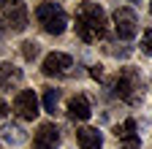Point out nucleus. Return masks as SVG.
<instances>
[{
	"label": "nucleus",
	"mask_w": 152,
	"mask_h": 149,
	"mask_svg": "<svg viewBox=\"0 0 152 149\" xmlns=\"http://www.w3.org/2000/svg\"><path fill=\"white\" fill-rule=\"evenodd\" d=\"M76 35L84 44H95L106 35V14L98 3H82L76 8Z\"/></svg>",
	"instance_id": "obj_1"
},
{
	"label": "nucleus",
	"mask_w": 152,
	"mask_h": 149,
	"mask_svg": "<svg viewBox=\"0 0 152 149\" xmlns=\"http://www.w3.org/2000/svg\"><path fill=\"white\" fill-rule=\"evenodd\" d=\"M111 89H114V95H117L120 100H125V103H139L141 89H144V81H141V76H139L136 68H122L117 73V79H114Z\"/></svg>",
	"instance_id": "obj_2"
},
{
	"label": "nucleus",
	"mask_w": 152,
	"mask_h": 149,
	"mask_svg": "<svg viewBox=\"0 0 152 149\" xmlns=\"http://www.w3.org/2000/svg\"><path fill=\"white\" fill-rule=\"evenodd\" d=\"M35 19L41 25V30L49 35H63L68 27V14L63 11L60 3H41L35 8Z\"/></svg>",
	"instance_id": "obj_3"
},
{
	"label": "nucleus",
	"mask_w": 152,
	"mask_h": 149,
	"mask_svg": "<svg viewBox=\"0 0 152 149\" xmlns=\"http://www.w3.org/2000/svg\"><path fill=\"white\" fill-rule=\"evenodd\" d=\"M14 114L25 122H33L38 114H41V108H38V98L33 89H22L19 95L14 98Z\"/></svg>",
	"instance_id": "obj_4"
},
{
	"label": "nucleus",
	"mask_w": 152,
	"mask_h": 149,
	"mask_svg": "<svg viewBox=\"0 0 152 149\" xmlns=\"http://www.w3.org/2000/svg\"><path fill=\"white\" fill-rule=\"evenodd\" d=\"M114 33L122 41H130L139 33V19H136V14L130 8H117L114 11Z\"/></svg>",
	"instance_id": "obj_5"
},
{
	"label": "nucleus",
	"mask_w": 152,
	"mask_h": 149,
	"mask_svg": "<svg viewBox=\"0 0 152 149\" xmlns=\"http://www.w3.org/2000/svg\"><path fill=\"white\" fill-rule=\"evenodd\" d=\"M71 68H73V60H71V54H65V52H52V54H46V57H44V65H41L44 76H68Z\"/></svg>",
	"instance_id": "obj_6"
},
{
	"label": "nucleus",
	"mask_w": 152,
	"mask_h": 149,
	"mask_svg": "<svg viewBox=\"0 0 152 149\" xmlns=\"http://www.w3.org/2000/svg\"><path fill=\"white\" fill-rule=\"evenodd\" d=\"M33 146L35 149H57L60 146V130H57V125L54 122H44L35 130V136H33Z\"/></svg>",
	"instance_id": "obj_7"
},
{
	"label": "nucleus",
	"mask_w": 152,
	"mask_h": 149,
	"mask_svg": "<svg viewBox=\"0 0 152 149\" xmlns=\"http://www.w3.org/2000/svg\"><path fill=\"white\" fill-rule=\"evenodd\" d=\"M68 117H71L73 122H87V119L92 117L90 100H87L84 95H73V98L68 100Z\"/></svg>",
	"instance_id": "obj_8"
},
{
	"label": "nucleus",
	"mask_w": 152,
	"mask_h": 149,
	"mask_svg": "<svg viewBox=\"0 0 152 149\" xmlns=\"http://www.w3.org/2000/svg\"><path fill=\"white\" fill-rule=\"evenodd\" d=\"M3 16H6V22H8L16 33H22V30L27 27V8H25V3H16V6L3 8Z\"/></svg>",
	"instance_id": "obj_9"
},
{
	"label": "nucleus",
	"mask_w": 152,
	"mask_h": 149,
	"mask_svg": "<svg viewBox=\"0 0 152 149\" xmlns=\"http://www.w3.org/2000/svg\"><path fill=\"white\" fill-rule=\"evenodd\" d=\"M22 84V68H16L14 63H0V87L14 89Z\"/></svg>",
	"instance_id": "obj_10"
},
{
	"label": "nucleus",
	"mask_w": 152,
	"mask_h": 149,
	"mask_svg": "<svg viewBox=\"0 0 152 149\" xmlns=\"http://www.w3.org/2000/svg\"><path fill=\"white\" fill-rule=\"evenodd\" d=\"M76 141L82 149H101L103 146V136L95 127H79L76 130Z\"/></svg>",
	"instance_id": "obj_11"
},
{
	"label": "nucleus",
	"mask_w": 152,
	"mask_h": 149,
	"mask_svg": "<svg viewBox=\"0 0 152 149\" xmlns=\"http://www.w3.org/2000/svg\"><path fill=\"white\" fill-rule=\"evenodd\" d=\"M114 136H117L120 141H130V138H136V122H133V119H125L122 125L114 127Z\"/></svg>",
	"instance_id": "obj_12"
},
{
	"label": "nucleus",
	"mask_w": 152,
	"mask_h": 149,
	"mask_svg": "<svg viewBox=\"0 0 152 149\" xmlns=\"http://www.w3.org/2000/svg\"><path fill=\"white\" fill-rule=\"evenodd\" d=\"M57 103H60V89H54V87L44 89V111L54 114V111H57Z\"/></svg>",
	"instance_id": "obj_13"
},
{
	"label": "nucleus",
	"mask_w": 152,
	"mask_h": 149,
	"mask_svg": "<svg viewBox=\"0 0 152 149\" xmlns=\"http://www.w3.org/2000/svg\"><path fill=\"white\" fill-rule=\"evenodd\" d=\"M3 138H6L8 144H22V141H25V130L19 127V125H8V127L3 130Z\"/></svg>",
	"instance_id": "obj_14"
},
{
	"label": "nucleus",
	"mask_w": 152,
	"mask_h": 149,
	"mask_svg": "<svg viewBox=\"0 0 152 149\" xmlns=\"http://www.w3.org/2000/svg\"><path fill=\"white\" fill-rule=\"evenodd\" d=\"M22 57L25 60H35L38 57V44L35 41H25L22 44Z\"/></svg>",
	"instance_id": "obj_15"
},
{
	"label": "nucleus",
	"mask_w": 152,
	"mask_h": 149,
	"mask_svg": "<svg viewBox=\"0 0 152 149\" xmlns=\"http://www.w3.org/2000/svg\"><path fill=\"white\" fill-rule=\"evenodd\" d=\"M141 52L152 54V30H144V35H141Z\"/></svg>",
	"instance_id": "obj_16"
},
{
	"label": "nucleus",
	"mask_w": 152,
	"mask_h": 149,
	"mask_svg": "<svg viewBox=\"0 0 152 149\" xmlns=\"http://www.w3.org/2000/svg\"><path fill=\"white\" fill-rule=\"evenodd\" d=\"M139 146H141V141H139V136H136V138H130V141H125V144H122L120 149H139Z\"/></svg>",
	"instance_id": "obj_17"
},
{
	"label": "nucleus",
	"mask_w": 152,
	"mask_h": 149,
	"mask_svg": "<svg viewBox=\"0 0 152 149\" xmlns=\"http://www.w3.org/2000/svg\"><path fill=\"white\" fill-rule=\"evenodd\" d=\"M16 3H25V0H0V6L8 8V6H16Z\"/></svg>",
	"instance_id": "obj_18"
},
{
	"label": "nucleus",
	"mask_w": 152,
	"mask_h": 149,
	"mask_svg": "<svg viewBox=\"0 0 152 149\" xmlns=\"http://www.w3.org/2000/svg\"><path fill=\"white\" fill-rule=\"evenodd\" d=\"M90 73H92V79H101V76H103V71H101V65H95V68H92Z\"/></svg>",
	"instance_id": "obj_19"
},
{
	"label": "nucleus",
	"mask_w": 152,
	"mask_h": 149,
	"mask_svg": "<svg viewBox=\"0 0 152 149\" xmlns=\"http://www.w3.org/2000/svg\"><path fill=\"white\" fill-rule=\"evenodd\" d=\"M6 111H8V106H6L3 100H0V119H3V117H6Z\"/></svg>",
	"instance_id": "obj_20"
},
{
	"label": "nucleus",
	"mask_w": 152,
	"mask_h": 149,
	"mask_svg": "<svg viewBox=\"0 0 152 149\" xmlns=\"http://www.w3.org/2000/svg\"><path fill=\"white\" fill-rule=\"evenodd\" d=\"M0 35H3V22H0Z\"/></svg>",
	"instance_id": "obj_21"
},
{
	"label": "nucleus",
	"mask_w": 152,
	"mask_h": 149,
	"mask_svg": "<svg viewBox=\"0 0 152 149\" xmlns=\"http://www.w3.org/2000/svg\"><path fill=\"white\" fill-rule=\"evenodd\" d=\"M149 14H152V3H149Z\"/></svg>",
	"instance_id": "obj_22"
}]
</instances>
